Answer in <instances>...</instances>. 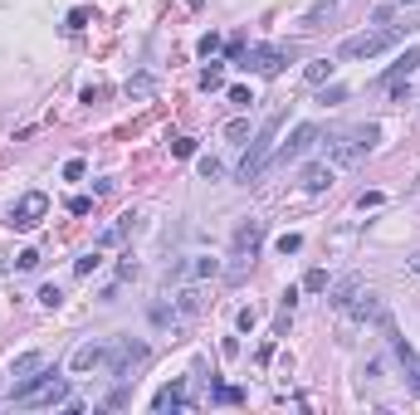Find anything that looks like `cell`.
<instances>
[{"mask_svg":"<svg viewBox=\"0 0 420 415\" xmlns=\"http://www.w3.org/2000/svg\"><path fill=\"white\" fill-rule=\"evenodd\" d=\"M284 108H274L269 118H264V127L254 132V142H249V151H244V162H240V186H249V181H259L264 176V167H269V157H274V147H279V127H284Z\"/></svg>","mask_w":420,"mask_h":415,"instance_id":"1","label":"cell"},{"mask_svg":"<svg viewBox=\"0 0 420 415\" xmlns=\"http://www.w3.org/2000/svg\"><path fill=\"white\" fill-rule=\"evenodd\" d=\"M15 405H64L69 401V381L54 372V367H39V376H25L15 381Z\"/></svg>","mask_w":420,"mask_h":415,"instance_id":"2","label":"cell"},{"mask_svg":"<svg viewBox=\"0 0 420 415\" xmlns=\"http://www.w3.org/2000/svg\"><path fill=\"white\" fill-rule=\"evenodd\" d=\"M377 137H381V127H372V123H366V127H347V132H333V137H328V162H333V167H357L366 151L377 147Z\"/></svg>","mask_w":420,"mask_h":415,"instance_id":"3","label":"cell"},{"mask_svg":"<svg viewBox=\"0 0 420 415\" xmlns=\"http://www.w3.org/2000/svg\"><path fill=\"white\" fill-rule=\"evenodd\" d=\"M391 44H401V30H391V25L361 30V34H347V39L337 44V59H377V54H386Z\"/></svg>","mask_w":420,"mask_h":415,"instance_id":"4","label":"cell"},{"mask_svg":"<svg viewBox=\"0 0 420 415\" xmlns=\"http://www.w3.org/2000/svg\"><path fill=\"white\" fill-rule=\"evenodd\" d=\"M142 361H147V342H142V337H123V342L108 347V361H103V372L118 376V381H127V376L142 367Z\"/></svg>","mask_w":420,"mask_h":415,"instance_id":"5","label":"cell"},{"mask_svg":"<svg viewBox=\"0 0 420 415\" xmlns=\"http://www.w3.org/2000/svg\"><path fill=\"white\" fill-rule=\"evenodd\" d=\"M284 64H288V49H284V44H259V49H249V54H244V69L259 74V78H274Z\"/></svg>","mask_w":420,"mask_h":415,"instance_id":"6","label":"cell"},{"mask_svg":"<svg viewBox=\"0 0 420 415\" xmlns=\"http://www.w3.org/2000/svg\"><path fill=\"white\" fill-rule=\"evenodd\" d=\"M44 215H49V195L44 191H30V195H20V205L10 211V225L15 230H34Z\"/></svg>","mask_w":420,"mask_h":415,"instance_id":"7","label":"cell"},{"mask_svg":"<svg viewBox=\"0 0 420 415\" xmlns=\"http://www.w3.org/2000/svg\"><path fill=\"white\" fill-rule=\"evenodd\" d=\"M318 137H323V132L313 127V123H298V127H293V137H288V142L279 147V157H274V162H279V167H288V162L308 157V151H313V142H318Z\"/></svg>","mask_w":420,"mask_h":415,"instance_id":"8","label":"cell"},{"mask_svg":"<svg viewBox=\"0 0 420 415\" xmlns=\"http://www.w3.org/2000/svg\"><path fill=\"white\" fill-rule=\"evenodd\" d=\"M235 254H244V259H254L259 254V244H264V220H240L235 225Z\"/></svg>","mask_w":420,"mask_h":415,"instance_id":"9","label":"cell"},{"mask_svg":"<svg viewBox=\"0 0 420 415\" xmlns=\"http://www.w3.org/2000/svg\"><path fill=\"white\" fill-rule=\"evenodd\" d=\"M381 313H386V308H381V298H377L372 288H361V293L352 298V308H347L352 323H381Z\"/></svg>","mask_w":420,"mask_h":415,"instance_id":"10","label":"cell"},{"mask_svg":"<svg viewBox=\"0 0 420 415\" xmlns=\"http://www.w3.org/2000/svg\"><path fill=\"white\" fill-rule=\"evenodd\" d=\"M103 361H108V342H83V347H74L69 367H74V372H98Z\"/></svg>","mask_w":420,"mask_h":415,"instance_id":"11","label":"cell"},{"mask_svg":"<svg viewBox=\"0 0 420 415\" xmlns=\"http://www.w3.org/2000/svg\"><path fill=\"white\" fill-rule=\"evenodd\" d=\"M361 288H366V284H361L357 274H347V279H337V284L328 288V303L337 308V313H347V308H352V298H357Z\"/></svg>","mask_w":420,"mask_h":415,"instance_id":"12","label":"cell"},{"mask_svg":"<svg viewBox=\"0 0 420 415\" xmlns=\"http://www.w3.org/2000/svg\"><path fill=\"white\" fill-rule=\"evenodd\" d=\"M151 410H156V415H171V410H186V386H181V381H176V386H162V391L151 396Z\"/></svg>","mask_w":420,"mask_h":415,"instance_id":"13","label":"cell"},{"mask_svg":"<svg viewBox=\"0 0 420 415\" xmlns=\"http://www.w3.org/2000/svg\"><path fill=\"white\" fill-rule=\"evenodd\" d=\"M298 186H303V191H328V186H333V167H318V162L303 167V171H298Z\"/></svg>","mask_w":420,"mask_h":415,"instance_id":"14","label":"cell"},{"mask_svg":"<svg viewBox=\"0 0 420 415\" xmlns=\"http://www.w3.org/2000/svg\"><path fill=\"white\" fill-rule=\"evenodd\" d=\"M415 69H420V44H415V49H406V54H401V59L381 74V83H396L401 74H415Z\"/></svg>","mask_w":420,"mask_h":415,"instance_id":"15","label":"cell"},{"mask_svg":"<svg viewBox=\"0 0 420 415\" xmlns=\"http://www.w3.org/2000/svg\"><path fill=\"white\" fill-rule=\"evenodd\" d=\"M127 230H137V211H127V215H118V225L113 230H103V249H108V244H118V240H127Z\"/></svg>","mask_w":420,"mask_h":415,"instance_id":"16","label":"cell"},{"mask_svg":"<svg viewBox=\"0 0 420 415\" xmlns=\"http://www.w3.org/2000/svg\"><path fill=\"white\" fill-rule=\"evenodd\" d=\"M337 10V0H313V10L303 15V30H323V20Z\"/></svg>","mask_w":420,"mask_h":415,"instance_id":"17","label":"cell"},{"mask_svg":"<svg viewBox=\"0 0 420 415\" xmlns=\"http://www.w3.org/2000/svg\"><path fill=\"white\" fill-rule=\"evenodd\" d=\"M39 367H44V352H25V357H15V367H10V376H20V381H25V376H34Z\"/></svg>","mask_w":420,"mask_h":415,"instance_id":"18","label":"cell"},{"mask_svg":"<svg viewBox=\"0 0 420 415\" xmlns=\"http://www.w3.org/2000/svg\"><path fill=\"white\" fill-rule=\"evenodd\" d=\"M200 88H205V93H220V88H225V69H220V64H210V69L200 74Z\"/></svg>","mask_w":420,"mask_h":415,"instance_id":"19","label":"cell"},{"mask_svg":"<svg viewBox=\"0 0 420 415\" xmlns=\"http://www.w3.org/2000/svg\"><path fill=\"white\" fill-rule=\"evenodd\" d=\"M328 74H333V64H328V59H313V64L303 69V78H308V83H328Z\"/></svg>","mask_w":420,"mask_h":415,"instance_id":"20","label":"cell"},{"mask_svg":"<svg viewBox=\"0 0 420 415\" xmlns=\"http://www.w3.org/2000/svg\"><path fill=\"white\" fill-rule=\"evenodd\" d=\"M176 308H181V313H200V288H181L176 293Z\"/></svg>","mask_w":420,"mask_h":415,"instance_id":"21","label":"cell"},{"mask_svg":"<svg viewBox=\"0 0 420 415\" xmlns=\"http://www.w3.org/2000/svg\"><path fill=\"white\" fill-rule=\"evenodd\" d=\"M210 401H220V405H240L244 391H240V386H216V391H210Z\"/></svg>","mask_w":420,"mask_h":415,"instance_id":"22","label":"cell"},{"mask_svg":"<svg viewBox=\"0 0 420 415\" xmlns=\"http://www.w3.org/2000/svg\"><path fill=\"white\" fill-rule=\"evenodd\" d=\"M98 264H103V254L93 249V254H83V259H74V274H78V279H88V274H93Z\"/></svg>","mask_w":420,"mask_h":415,"instance_id":"23","label":"cell"},{"mask_svg":"<svg viewBox=\"0 0 420 415\" xmlns=\"http://www.w3.org/2000/svg\"><path fill=\"white\" fill-rule=\"evenodd\" d=\"M303 288H308V293H328V274H323V269H308V274H303Z\"/></svg>","mask_w":420,"mask_h":415,"instance_id":"24","label":"cell"},{"mask_svg":"<svg viewBox=\"0 0 420 415\" xmlns=\"http://www.w3.org/2000/svg\"><path fill=\"white\" fill-rule=\"evenodd\" d=\"M274 249H279V254H298V249H303V235H279Z\"/></svg>","mask_w":420,"mask_h":415,"instance_id":"25","label":"cell"},{"mask_svg":"<svg viewBox=\"0 0 420 415\" xmlns=\"http://www.w3.org/2000/svg\"><path fill=\"white\" fill-rule=\"evenodd\" d=\"M171 157H181V162L196 157V142H191V137H171Z\"/></svg>","mask_w":420,"mask_h":415,"instance_id":"26","label":"cell"},{"mask_svg":"<svg viewBox=\"0 0 420 415\" xmlns=\"http://www.w3.org/2000/svg\"><path fill=\"white\" fill-rule=\"evenodd\" d=\"M15 269H39V249H20L15 254Z\"/></svg>","mask_w":420,"mask_h":415,"instance_id":"27","label":"cell"},{"mask_svg":"<svg viewBox=\"0 0 420 415\" xmlns=\"http://www.w3.org/2000/svg\"><path fill=\"white\" fill-rule=\"evenodd\" d=\"M39 303H44V308H59V303H64V293H59L54 284H44V288H39Z\"/></svg>","mask_w":420,"mask_h":415,"instance_id":"28","label":"cell"},{"mask_svg":"<svg viewBox=\"0 0 420 415\" xmlns=\"http://www.w3.org/2000/svg\"><path fill=\"white\" fill-rule=\"evenodd\" d=\"M196 49H200V59H210V54H220V34H205V39L196 44Z\"/></svg>","mask_w":420,"mask_h":415,"instance_id":"29","label":"cell"},{"mask_svg":"<svg viewBox=\"0 0 420 415\" xmlns=\"http://www.w3.org/2000/svg\"><path fill=\"white\" fill-rule=\"evenodd\" d=\"M200 176H205V181H220V162H216V157H200Z\"/></svg>","mask_w":420,"mask_h":415,"instance_id":"30","label":"cell"},{"mask_svg":"<svg viewBox=\"0 0 420 415\" xmlns=\"http://www.w3.org/2000/svg\"><path fill=\"white\" fill-rule=\"evenodd\" d=\"M235 323H240V332H254V323H259V313H254V308H240V318H235Z\"/></svg>","mask_w":420,"mask_h":415,"instance_id":"31","label":"cell"},{"mask_svg":"<svg viewBox=\"0 0 420 415\" xmlns=\"http://www.w3.org/2000/svg\"><path fill=\"white\" fill-rule=\"evenodd\" d=\"M191 274H196V279H210V274H220V264H216V259H200Z\"/></svg>","mask_w":420,"mask_h":415,"instance_id":"32","label":"cell"},{"mask_svg":"<svg viewBox=\"0 0 420 415\" xmlns=\"http://www.w3.org/2000/svg\"><path fill=\"white\" fill-rule=\"evenodd\" d=\"M88 211H93L88 195H74V200H69V215H88Z\"/></svg>","mask_w":420,"mask_h":415,"instance_id":"33","label":"cell"},{"mask_svg":"<svg viewBox=\"0 0 420 415\" xmlns=\"http://www.w3.org/2000/svg\"><path fill=\"white\" fill-rule=\"evenodd\" d=\"M225 93H230V103H244V108L254 103V93H249V88H240V83H235V88H225Z\"/></svg>","mask_w":420,"mask_h":415,"instance_id":"34","label":"cell"},{"mask_svg":"<svg viewBox=\"0 0 420 415\" xmlns=\"http://www.w3.org/2000/svg\"><path fill=\"white\" fill-rule=\"evenodd\" d=\"M357 205H361V211H377V205H381V191H361Z\"/></svg>","mask_w":420,"mask_h":415,"instance_id":"35","label":"cell"},{"mask_svg":"<svg viewBox=\"0 0 420 415\" xmlns=\"http://www.w3.org/2000/svg\"><path fill=\"white\" fill-rule=\"evenodd\" d=\"M225 137H235V142H240V137H249V123H244V118H235V123L225 127Z\"/></svg>","mask_w":420,"mask_h":415,"instance_id":"36","label":"cell"},{"mask_svg":"<svg viewBox=\"0 0 420 415\" xmlns=\"http://www.w3.org/2000/svg\"><path fill=\"white\" fill-rule=\"evenodd\" d=\"M137 274V259L132 254H123V264H118V279H132Z\"/></svg>","mask_w":420,"mask_h":415,"instance_id":"37","label":"cell"},{"mask_svg":"<svg viewBox=\"0 0 420 415\" xmlns=\"http://www.w3.org/2000/svg\"><path fill=\"white\" fill-rule=\"evenodd\" d=\"M78 176H83V162H78V157H74V162H64V181H78Z\"/></svg>","mask_w":420,"mask_h":415,"instance_id":"38","label":"cell"},{"mask_svg":"<svg viewBox=\"0 0 420 415\" xmlns=\"http://www.w3.org/2000/svg\"><path fill=\"white\" fill-rule=\"evenodd\" d=\"M83 25H88V10H83V6H78V10H74V15H69V30H83Z\"/></svg>","mask_w":420,"mask_h":415,"instance_id":"39","label":"cell"},{"mask_svg":"<svg viewBox=\"0 0 420 415\" xmlns=\"http://www.w3.org/2000/svg\"><path fill=\"white\" fill-rule=\"evenodd\" d=\"M342 98H347V88H337V83H333V88H323V103H342Z\"/></svg>","mask_w":420,"mask_h":415,"instance_id":"40","label":"cell"},{"mask_svg":"<svg viewBox=\"0 0 420 415\" xmlns=\"http://www.w3.org/2000/svg\"><path fill=\"white\" fill-rule=\"evenodd\" d=\"M406 386H410V391L420 396V372H415V367H410V376H406Z\"/></svg>","mask_w":420,"mask_h":415,"instance_id":"41","label":"cell"},{"mask_svg":"<svg viewBox=\"0 0 420 415\" xmlns=\"http://www.w3.org/2000/svg\"><path fill=\"white\" fill-rule=\"evenodd\" d=\"M410 274H420V254H410Z\"/></svg>","mask_w":420,"mask_h":415,"instance_id":"42","label":"cell"},{"mask_svg":"<svg viewBox=\"0 0 420 415\" xmlns=\"http://www.w3.org/2000/svg\"><path fill=\"white\" fill-rule=\"evenodd\" d=\"M396 6H415V0H396Z\"/></svg>","mask_w":420,"mask_h":415,"instance_id":"43","label":"cell"}]
</instances>
